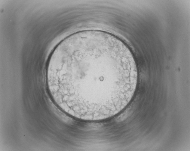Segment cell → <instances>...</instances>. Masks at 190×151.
<instances>
[{"mask_svg":"<svg viewBox=\"0 0 190 151\" xmlns=\"http://www.w3.org/2000/svg\"><path fill=\"white\" fill-rule=\"evenodd\" d=\"M138 78L127 47L114 35L95 30L76 33L60 42L46 71L55 102L74 118L88 121L121 111L133 97Z\"/></svg>","mask_w":190,"mask_h":151,"instance_id":"6da1fadb","label":"cell"}]
</instances>
